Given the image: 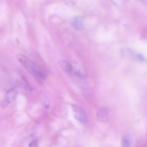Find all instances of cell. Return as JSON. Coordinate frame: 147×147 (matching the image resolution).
<instances>
[{
    "mask_svg": "<svg viewBox=\"0 0 147 147\" xmlns=\"http://www.w3.org/2000/svg\"><path fill=\"white\" fill-rule=\"evenodd\" d=\"M97 119L101 123H106L108 119V108L106 107L99 109L96 115Z\"/></svg>",
    "mask_w": 147,
    "mask_h": 147,
    "instance_id": "5",
    "label": "cell"
},
{
    "mask_svg": "<svg viewBox=\"0 0 147 147\" xmlns=\"http://www.w3.org/2000/svg\"><path fill=\"white\" fill-rule=\"evenodd\" d=\"M71 25L75 29L80 30L83 28V19L80 17L74 18L71 21Z\"/></svg>",
    "mask_w": 147,
    "mask_h": 147,
    "instance_id": "6",
    "label": "cell"
},
{
    "mask_svg": "<svg viewBox=\"0 0 147 147\" xmlns=\"http://www.w3.org/2000/svg\"><path fill=\"white\" fill-rule=\"evenodd\" d=\"M37 142L36 141H32V142L30 143V145H29V146L30 147H31V146H36Z\"/></svg>",
    "mask_w": 147,
    "mask_h": 147,
    "instance_id": "8",
    "label": "cell"
},
{
    "mask_svg": "<svg viewBox=\"0 0 147 147\" xmlns=\"http://www.w3.org/2000/svg\"><path fill=\"white\" fill-rule=\"evenodd\" d=\"M59 65L61 68L65 73L68 74H74L76 75L80 76L82 75L80 72L79 70L75 69L71 63L65 60H62L59 62Z\"/></svg>",
    "mask_w": 147,
    "mask_h": 147,
    "instance_id": "3",
    "label": "cell"
},
{
    "mask_svg": "<svg viewBox=\"0 0 147 147\" xmlns=\"http://www.w3.org/2000/svg\"><path fill=\"white\" fill-rule=\"evenodd\" d=\"M17 57L24 68L38 80L41 82L45 80L46 78L45 72L34 62L23 54H18Z\"/></svg>",
    "mask_w": 147,
    "mask_h": 147,
    "instance_id": "1",
    "label": "cell"
},
{
    "mask_svg": "<svg viewBox=\"0 0 147 147\" xmlns=\"http://www.w3.org/2000/svg\"><path fill=\"white\" fill-rule=\"evenodd\" d=\"M71 107L73 112L74 117L76 120L82 124L87 123V115L84 109L77 105L71 104Z\"/></svg>",
    "mask_w": 147,
    "mask_h": 147,
    "instance_id": "2",
    "label": "cell"
},
{
    "mask_svg": "<svg viewBox=\"0 0 147 147\" xmlns=\"http://www.w3.org/2000/svg\"><path fill=\"white\" fill-rule=\"evenodd\" d=\"M18 95V91L15 88H13L7 92L3 104L4 106H6L12 103L16 99Z\"/></svg>",
    "mask_w": 147,
    "mask_h": 147,
    "instance_id": "4",
    "label": "cell"
},
{
    "mask_svg": "<svg viewBox=\"0 0 147 147\" xmlns=\"http://www.w3.org/2000/svg\"><path fill=\"white\" fill-rule=\"evenodd\" d=\"M122 144L123 147H129V142L128 138L125 137H123L122 138Z\"/></svg>",
    "mask_w": 147,
    "mask_h": 147,
    "instance_id": "7",
    "label": "cell"
}]
</instances>
